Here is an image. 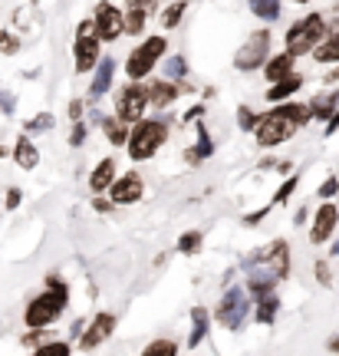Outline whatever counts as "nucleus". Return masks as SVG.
<instances>
[{"instance_id": "nucleus-19", "label": "nucleus", "mask_w": 339, "mask_h": 356, "mask_svg": "<svg viewBox=\"0 0 339 356\" xmlns=\"http://www.w3.org/2000/svg\"><path fill=\"white\" fill-rule=\"evenodd\" d=\"M264 76L270 79V83H280V79L293 76V56H287V53L274 56V60H270V63L264 66Z\"/></svg>"}, {"instance_id": "nucleus-45", "label": "nucleus", "mask_w": 339, "mask_h": 356, "mask_svg": "<svg viewBox=\"0 0 339 356\" xmlns=\"http://www.w3.org/2000/svg\"><path fill=\"white\" fill-rule=\"evenodd\" d=\"M336 129H339V113H333V115L326 119V136H333Z\"/></svg>"}, {"instance_id": "nucleus-11", "label": "nucleus", "mask_w": 339, "mask_h": 356, "mask_svg": "<svg viewBox=\"0 0 339 356\" xmlns=\"http://www.w3.org/2000/svg\"><path fill=\"white\" fill-rule=\"evenodd\" d=\"M113 330H115V317H113V314H96V317L89 320V327L83 330L79 346L89 353V350H96L99 343H106V340L113 337Z\"/></svg>"}, {"instance_id": "nucleus-2", "label": "nucleus", "mask_w": 339, "mask_h": 356, "mask_svg": "<svg viewBox=\"0 0 339 356\" xmlns=\"http://www.w3.org/2000/svg\"><path fill=\"white\" fill-rule=\"evenodd\" d=\"M66 300H69V291H66L63 280L47 277V291L26 304V314H24L26 327H30V330H47L53 320L66 310Z\"/></svg>"}, {"instance_id": "nucleus-9", "label": "nucleus", "mask_w": 339, "mask_h": 356, "mask_svg": "<svg viewBox=\"0 0 339 356\" xmlns=\"http://www.w3.org/2000/svg\"><path fill=\"white\" fill-rule=\"evenodd\" d=\"M92 30L96 37L113 43V40L122 37V10H115L113 3H99L96 7V17H92Z\"/></svg>"}, {"instance_id": "nucleus-4", "label": "nucleus", "mask_w": 339, "mask_h": 356, "mask_svg": "<svg viewBox=\"0 0 339 356\" xmlns=\"http://www.w3.org/2000/svg\"><path fill=\"white\" fill-rule=\"evenodd\" d=\"M323 40H326V24H323V17H320V13H310V17H303L300 24L290 26L287 56H303V53L316 50Z\"/></svg>"}, {"instance_id": "nucleus-44", "label": "nucleus", "mask_w": 339, "mask_h": 356, "mask_svg": "<svg viewBox=\"0 0 339 356\" xmlns=\"http://www.w3.org/2000/svg\"><path fill=\"white\" fill-rule=\"evenodd\" d=\"M79 113H83V102L73 99V102H69V119H73V122H79Z\"/></svg>"}, {"instance_id": "nucleus-18", "label": "nucleus", "mask_w": 339, "mask_h": 356, "mask_svg": "<svg viewBox=\"0 0 339 356\" xmlns=\"http://www.w3.org/2000/svg\"><path fill=\"white\" fill-rule=\"evenodd\" d=\"M208 323H211L208 310H204V307H195V310H191V337H188L191 350H195V346H201V340L208 337Z\"/></svg>"}, {"instance_id": "nucleus-10", "label": "nucleus", "mask_w": 339, "mask_h": 356, "mask_svg": "<svg viewBox=\"0 0 339 356\" xmlns=\"http://www.w3.org/2000/svg\"><path fill=\"white\" fill-rule=\"evenodd\" d=\"M267 47H270V33L267 30H257V33H251V40L244 43V50L238 53V60H234V66L238 70H257V63H264L267 56Z\"/></svg>"}, {"instance_id": "nucleus-31", "label": "nucleus", "mask_w": 339, "mask_h": 356, "mask_svg": "<svg viewBox=\"0 0 339 356\" xmlns=\"http://www.w3.org/2000/svg\"><path fill=\"white\" fill-rule=\"evenodd\" d=\"M73 353V346L63 343V340H53V343H43L33 350V356H69Z\"/></svg>"}, {"instance_id": "nucleus-15", "label": "nucleus", "mask_w": 339, "mask_h": 356, "mask_svg": "<svg viewBox=\"0 0 339 356\" xmlns=\"http://www.w3.org/2000/svg\"><path fill=\"white\" fill-rule=\"evenodd\" d=\"M276 274L270 270V267H257V270H251V277H247V293L251 297H267V293H274V287H276Z\"/></svg>"}, {"instance_id": "nucleus-49", "label": "nucleus", "mask_w": 339, "mask_h": 356, "mask_svg": "<svg viewBox=\"0 0 339 356\" xmlns=\"http://www.w3.org/2000/svg\"><path fill=\"white\" fill-rule=\"evenodd\" d=\"M333 254H339V241H336V248H333Z\"/></svg>"}, {"instance_id": "nucleus-20", "label": "nucleus", "mask_w": 339, "mask_h": 356, "mask_svg": "<svg viewBox=\"0 0 339 356\" xmlns=\"http://www.w3.org/2000/svg\"><path fill=\"white\" fill-rule=\"evenodd\" d=\"M13 159H17V165L20 168H37L40 152L30 139H17V145H13Z\"/></svg>"}, {"instance_id": "nucleus-12", "label": "nucleus", "mask_w": 339, "mask_h": 356, "mask_svg": "<svg viewBox=\"0 0 339 356\" xmlns=\"http://www.w3.org/2000/svg\"><path fill=\"white\" fill-rule=\"evenodd\" d=\"M336 221H339V208L333 202H323L320 204V211H316L313 228H310V241L326 244L329 238H333V231H336Z\"/></svg>"}, {"instance_id": "nucleus-29", "label": "nucleus", "mask_w": 339, "mask_h": 356, "mask_svg": "<svg viewBox=\"0 0 339 356\" xmlns=\"http://www.w3.org/2000/svg\"><path fill=\"white\" fill-rule=\"evenodd\" d=\"M251 10L261 17V20H276L280 17V3L276 0H251Z\"/></svg>"}, {"instance_id": "nucleus-42", "label": "nucleus", "mask_w": 339, "mask_h": 356, "mask_svg": "<svg viewBox=\"0 0 339 356\" xmlns=\"http://www.w3.org/2000/svg\"><path fill=\"white\" fill-rule=\"evenodd\" d=\"M20 198H24V191H20V188H10V191H7V211H13V208L20 204Z\"/></svg>"}, {"instance_id": "nucleus-43", "label": "nucleus", "mask_w": 339, "mask_h": 356, "mask_svg": "<svg viewBox=\"0 0 339 356\" xmlns=\"http://www.w3.org/2000/svg\"><path fill=\"white\" fill-rule=\"evenodd\" d=\"M83 139H86V126H83V122H76V129H73V136H69V142H73V145H83Z\"/></svg>"}, {"instance_id": "nucleus-34", "label": "nucleus", "mask_w": 339, "mask_h": 356, "mask_svg": "<svg viewBox=\"0 0 339 356\" xmlns=\"http://www.w3.org/2000/svg\"><path fill=\"white\" fill-rule=\"evenodd\" d=\"M297 185H300V178H297V175H290L287 181H283V185L276 188V195H274V202H270V208H274V204H283V202H287L290 195L297 191Z\"/></svg>"}, {"instance_id": "nucleus-21", "label": "nucleus", "mask_w": 339, "mask_h": 356, "mask_svg": "<svg viewBox=\"0 0 339 356\" xmlns=\"http://www.w3.org/2000/svg\"><path fill=\"white\" fill-rule=\"evenodd\" d=\"M300 86H303V79L293 73V76L274 83V89H267V99H270V102H280V99H287V96H293V92H297Z\"/></svg>"}, {"instance_id": "nucleus-25", "label": "nucleus", "mask_w": 339, "mask_h": 356, "mask_svg": "<svg viewBox=\"0 0 339 356\" xmlns=\"http://www.w3.org/2000/svg\"><path fill=\"white\" fill-rule=\"evenodd\" d=\"M214 152V145H211V136H208V129L201 126V132H198V145H195V149H191L188 155H185V159H188L191 165H198V162H201V159H208V155Z\"/></svg>"}, {"instance_id": "nucleus-32", "label": "nucleus", "mask_w": 339, "mask_h": 356, "mask_svg": "<svg viewBox=\"0 0 339 356\" xmlns=\"http://www.w3.org/2000/svg\"><path fill=\"white\" fill-rule=\"evenodd\" d=\"M198 248H201V231H188V234L178 238V251L181 254H195Z\"/></svg>"}, {"instance_id": "nucleus-30", "label": "nucleus", "mask_w": 339, "mask_h": 356, "mask_svg": "<svg viewBox=\"0 0 339 356\" xmlns=\"http://www.w3.org/2000/svg\"><path fill=\"white\" fill-rule=\"evenodd\" d=\"M142 356H178V343H172V340H151L142 350Z\"/></svg>"}, {"instance_id": "nucleus-6", "label": "nucleus", "mask_w": 339, "mask_h": 356, "mask_svg": "<svg viewBox=\"0 0 339 356\" xmlns=\"http://www.w3.org/2000/svg\"><path fill=\"white\" fill-rule=\"evenodd\" d=\"M247 310H251L247 291L231 287V291H224V297H221V307H217V323L227 327V330H240V323L247 320Z\"/></svg>"}, {"instance_id": "nucleus-27", "label": "nucleus", "mask_w": 339, "mask_h": 356, "mask_svg": "<svg viewBox=\"0 0 339 356\" xmlns=\"http://www.w3.org/2000/svg\"><path fill=\"white\" fill-rule=\"evenodd\" d=\"M313 56L320 60V63H339V40L326 37V43H320V47L313 50Z\"/></svg>"}, {"instance_id": "nucleus-5", "label": "nucleus", "mask_w": 339, "mask_h": 356, "mask_svg": "<svg viewBox=\"0 0 339 356\" xmlns=\"http://www.w3.org/2000/svg\"><path fill=\"white\" fill-rule=\"evenodd\" d=\"M162 53H165V37H149V40H142L135 50L129 53V60H126V73L132 79H142V76H149L151 73V66L162 60Z\"/></svg>"}, {"instance_id": "nucleus-1", "label": "nucleus", "mask_w": 339, "mask_h": 356, "mask_svg": "<svg viewBox=\"0 0 339 356\" xmlns=\"http://www.w3.org/2000/svg\"><path fill=\"white\" fill-rule=\"evenodd\" d=\"M313 115H310V106H276V109H270V113L257 122V129H254V136H257V142L264 145V149H274V145H280V142H287L297 129L303 126V122H310Z\"/></svg>"}, {"instance_id": "nucleus-8", "label": "nucleus", "mask_w": 339, "mask_h": 356, "mask_svg": "<svg viewBox=\"0 0 339 356\" xmlns=\"http://www.w3.org/2000/svg\"><path fill=\"white\" fill-rule=\"evenodd\" d=\"M145 106H149V86H126L119 92V99H115V119H122V122H142V113H145Z\"/></svg>"}, {"instance_id": "nucleus-16", "label": "nucleus", "mask_w": 339, "mask_h": 356, "mask_svg": "<svg viewBox=\"0 0 339 356\" xmlns=\"http://www.w3.org/2000/svg\"><path fill=\"white\" fill-rule=\"evenodd\" d=\"M113 181H115V162L113 159H102L99 165L92 168V175H89V188L99 195V191L113 188Z\"/></svg>"}, {"instance_id": "nucleus-22", "label": "nucleus", "mask_w": 339, "mask_h": 356, "mask_svg": "<svg viewBox=\"0 0 339 356\" xmlns=\"http://www.w3.org/2000/svg\"><path fill=\"white\" fill-rule=\"evenodd\" d=\"M178 92H181V89H178L175 83H151L149 86V102L151 106H168Z\"/></svg>"}, {"instance_id": "nucleus-7", "label": "nucleus", "mask_w": 339, "mask_h": 356, "mask_svg": "<svg viewBox=\"0 0 339 356\" xmlns=\"http://www.w3.org/2000/svg\"><path fill=\"white\" fill-rule=\"evenodd\" d=\"M73 50H76V70H79V73H89L92 66L99 63V37H96V30H92V20H83V24H79Z\"/></svg>"}, {"instance_id": "nucleus-38", "label": "nucleus", "mask_w": 339, "mask_h": 356, "mask_svg": "<svg viewBox=\"0 0 339 356\" xmlns=\"http://www.w3.org/2000/svg\"><path fill=\"white\" fill-rule=\"evenodd\" d=\"M185 70H188V66H185L181 56H172V60H168V76H185Z\"/></svg>"}, {"instance_id": "nucleus-17", "label": "nucleus", "mask_w": 339, "mask_h": 356, "mask_svg": "<svg viewBox=\"0 0 339 356\" xmlns=\"http://www.w3.org/2000/svg\"><path fill=\"white\" fill-rule=\"evenodd\" d=\"M113 73H115V60H99V70H96V76H92V86H89V96L96 99V96H102V92H109V86H113Z\"/></svg>"}, {"instance_id": "nucleus-14", "label": "nucleus", "mask_w": 339, "mask_h": 356, "mask_svg": "<svg viewBox=\"0 0 339 356\" xmlns=\"http://www.w3.org/2000/svg\"><path fill=\"white\" fill-rule=\"evenodd\" d=\"M251 261H261V264H267L276 274V277L283 280L290 274V244L287 241H274L264 251V254H254Z\"/></svg>"}, {"instance_id": "nucleus-13", "label": "nucleus", "mask_w": 339, "mask_h": 356, "mask_svg": "<svg viewBox=\"0 0 339 356\" xmlns=\"http://www.w3.org/2000/svg\"><path fill=\"white\" fill-rule=\"evenodd\" d=\"M109 202L113 204H135L142 195H145V185H142V178L135 175V172H126V178H119V181H113V188H109Z\"/></svg>"}, {"instance_id": "nucleus-3", "label": "nucleus", "mask_w": 339, "mask_h": 356, "mask_svg": "<svg viewBox=\"0 0 339 356\" xmlns=\"http://www.w3.org/2000/svg\"><path fill=\"white\" fill-rule=\"evenodd\" d=\"M168 139V129H165V122H158V119H142V122H135V129L129 132V155L135 159V162H142V159H151V155L162 149V142Z\"/></svg>"}, {"instance_id": "nucleus-28", "label": "nucleus", "mask_w": 339, "mask_h": 356, "mask_svg": "<svg viewBox=\"0 0 339 356\" xmlns=\"http://www.w3.org/2000/svg\"><path fill=\"white\" fill-rule=\"evenodd\" d=\"M142 24H145V10H142V7H129V10L122 13V30H126V33H138Z\"/></svg>"}, {"instance_id": "nucleus-36", "label": "nucleus", "mask_w": 339, "mask_h": 356, "mask_svg": "<svg viewBox=\"0 0 339 356\" xmlns=\"http://www.w3.org/2000/svg\"><path fill=\"white\" fill-rule=\"evenodd\" d=\"M238 115H240L238 122H240V129H244V132H254V129H257V119H254V113L247 109V106H240Z\"/></svg>"}, {"instance_id": "nucleus-46", "label": "nucleus", "mask_w": 339, "mask_h": 356, "mask_svg": "<svg viewBox=\"0 0 339 356\" xmlns=\"http://www.w3.org/2000/svg\"><path fill=\"white\" fill-rule=\"evenodd\" d=\"M129 3H132V7H142V10H149V7H155L158 0H129Z\"/></svg>"}, {"instance_id": "nucleus-48", "label": "nucleus", "mask_w": 339, "mask_h": 356, "mask_svg": "<svg viewBox=\"0 0 339 356\" xmlns=\"http://www.w3.org/2000/svg\"><path fill=\"white\" fill-rule=\"evenodd\" d=\"M329 346H333V350H339V340H336V337H333V340H329Z\"/></svg>"}, {"instance_id": "nucleus-37", "label": "nucleus", "mask_w": 339, "mask_h": 356, "mask_svg": "<svg viewBox=\"0 0 339 356\" xmlns=\"http://www.w3.org/2000/svg\"><path fill=\"white\" fill-rule=\"evenodd\" d=\"M0 50H3V53H17V50H20V43L13 40V33H7V30H3V33H0Z\"/></svg>"}, {"instance_id": "nucleus-39", "label": "nucleus", "mask_w": 339, "mask_h": 356, "mask_svg": "<svg viewBox=\"0 0 339 356\" xmlns=\"http://www.w3.org/2000/svg\"><path fill=\"white\" fill-rule=\"evenodd\" d=\"M53 126V115H40V119H33V122H30V132H40V129H50Z\"/></svg>"}, {"instance_id": "nucleus-47", "label": "nucleus", "mask_w": 339, "mask_h": 356, "mask_svg": "<svg viewBox=\"0 0 339 356\" xmlns=\"http://www.w3.org/2000/svg\"><path fill=\"white\" fill-rule=\"evenodd\" d=\"M329 40H339V20H333V24H329Z\"/></svg>"}, {"instance_id": "nucleus-24", "label": "nucleus", "mask_w": 339, "mask_h": 356, "mask_svg": "<svg viewBox=\"0 0 339 356\" xmlns=\"http://www.w3.org/2000/svg\"><path fill=\"white\" fill-rule=\"evenodd\" d=\"M102 129H106V136H109V142L113 145H126L129 142V129L122 119H115V115H109V119H102Z\"/></svg>"}, {"instance_id": "nucleus-26", "label": "nucleus", "mask_w": 339, "mask_h": 356, "mask_svg": "<svg viewBox=\"0 0 339 356\" xmlns=\"http://www.w3.org/2000/svg\"><path fill=\"white\" fill-rule=\"evenodd\" d=\"M336 89H333V92H326V96H320V99H313L310 102V115H313V119H329V115H333V106H336Z\"/></svg>"}, {"instance_id": "nucleus-40", "label": "nucleus", "mask_w": 339, "mask_h": 356, "mask_svg": "<svg viewBox=\"0 0 339 356\" xmlns=\"http://www.w3.org/2000/svg\"><path fill=\"white\" fill-rule=\"evenodd\" d=\"M267 211H270V204H267V208H261V211H251V215H244V225H247V228H254V225H257L261 218H267Z\"/></svg>"}, {"instance_id": "nucleus-41", "label": "nucleus", "mask_w": 339, "mask_h": 356, "mask_svg": "<svg viewBox=\"0 0 339 356\" xmlns=\"http://www.w3.org/2000/svg\"><path fill=\"white\" fill-rule=\"evenodd\" d=\"M316 280H320L323 287H329V267H326V261H320V264H316Z\"/></svg>"}, {"instance_id": "nucleus-33", "label": "nucleus", "mask_w": 339, "mask_h": 356, "mask_svg": "<svg viewBox=\"0 0 339 356\" xmlns=\"http://www.w3.org/2000/svg\"><path fill=\"white\" fill-rule=\"evenodd\" d=\"M181 13H185V0H175V3H168V7H165V13H162V24L172 30V26H178Z\"/></svg>"}, {"instance_id": "nucleus-23", "label": "nucleus", "mask_w": 339, "mask_h": 356, "mask_svg": "<svg viewBox=\"0 0 339 356\" xmlns=\"http://www.w3.org/2000/svg\"><path fill=\"white\" fill-rule=\"evenodd\" d=\"M276 310H280L276 293H267V297H261V300H257V323L270 327V323H274V317H276Z\"/></svg>"}, {"instance_id": "nucleus-35", "label": "nucleus", "mask_w": 339, "mask_h": 356, "mask_svg": "<svg viewBox=\"0 0 339 356\" xmlns=\"http://www.w3.org/2000/svg\"><path fill=\"white\" fill-rule=\"evenodd\" d=\"M339 191V178L333 175V178H326V181H323V185H320V191H316V195H320V198H323V202H329V198H333V195H336Z\"/></svg>"}, {"instance_id": "nucleus-50", "label": "nucleus", "mask_w": 339, "mask_h": 356, "mask_svg": "<svg viewBox=\"0 0 339 356\" xmlns=\"http://www.w3.org/2000/svg\"><path fill=\"white\" fill-rule=\"evenodd\" d=\"M297 3H306V0H297Z\"/></svg>"}]
</instances>
